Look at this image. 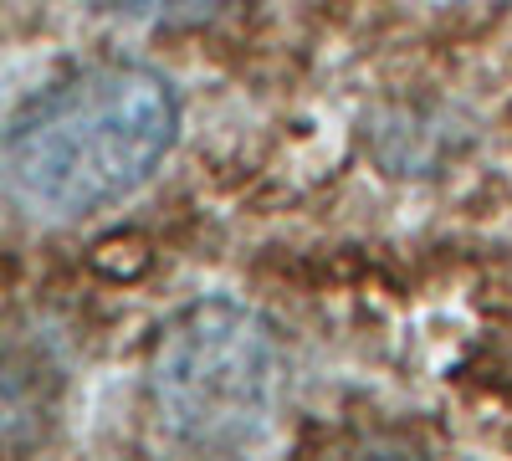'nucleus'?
Listing matches in <instances>:
<instances>
[{"mask_svg": "<svg viewBox=\"0 0 512 461\" xmlns=\"http://www.w3.org/2000/svg\"><path fill=\"white\" fill-rule=\"evenodd\" d=\"M175 139V82L144 62H93L16 113L0 144V185L31 216L82 221L134 195Z\"/></svg>", "mask_w": 512, "mask_h": 461, "instance_id": "1", "label": "nucleus"}, {"mask_svg": "<svg viewBox=\"0 0 512 461\" xmlns=\"http://www.w3.org/2000/svg\"><path fill=\"white\" fill-rule=\"evenodd\" d=\"M277 328L231 298H200L159 328L149 349V410L190 451L256 446L282 405Z\"/></svg>", "mask_w": 512, "mask_h": 461, "instance_id": "2", "label": "nucleus"}, {"mask_svg": "<svg viewBox=\"0 0 512 461\" xmlns=\"http://www.w3.org/2000/svg\"><path fill=\"white\" fill-rule=\"evenodd\" d=\"M103 16L134 21V26H164V31H185V26H210L241 6L256 0H93Z\"/></svg>", "mask_w": 512, "mask_h": 461, "instance_id": "3", "label": "nucleus"}]
</instances>
